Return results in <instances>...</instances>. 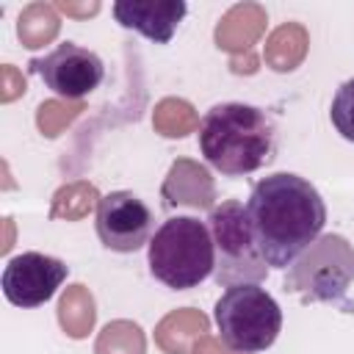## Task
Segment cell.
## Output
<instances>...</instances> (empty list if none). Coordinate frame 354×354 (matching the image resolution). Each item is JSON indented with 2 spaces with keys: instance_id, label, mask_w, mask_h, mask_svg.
<instances>
[{
  "instance_id": "1",
  "label": "cell",
  "mask_w": 354,
  "mask_h": 354,
  "mask_svg": "<svg viewBox=\"0 0 354 354\" xmlns=\"http://www.w3.org/2000/svg\"><path fill=\"white\" fill-rule=\"evenodd\" d=\"M246 216L266 266L288 268L318 241L326 224V205L310 180L277 171L254 183Z\"/></svg>"
},
{
  "instance_id": "2",
  "label": "cell",
  "mask_w": 354,
  "mask_h": 354,
  "mask_svg": "<svg viewBox=\"0 0 354 354\" xmlns=\"http://www.w3.org/2000/svg\"><path fill=\"white\" fill-rule=\"evenodd\" d=\"M199 149L227 177L252 174L277 155V122L257 105L218 102L202 116Z\"/></svg>"
},
{
  "instance_id": "3",
  "label": "cell",
  "mask_w": 354,
  "mask_h": 354,
  "mask_svg": "<svg viewBox=\"0 0 354 354\" xmlns=\"http://www.w3.org/2000/svg\"><path fill=\"white\" fill-rule=\"evenodd\" d=\"M149 274L171 290H188L216 271V249L207 221L194 216L166 218L149 241Z\"/></svg>"
},
{
  "instance_id": "4",
  "label": "cell",
  "mask_w": 354,
  "mask_h": 354,
  "mask_svg": "<svg viewBox=\"0 0 354 354\" xmlns=\"http://www.w3.org/2000/svg\"><path fill=\"white\" fill-rule=\"evenodd\" d=\"M213 321L227 348L241 354H257L274 346L282 329V310L266 288L232 285L216 301Z\"/></svg>"
},
{
  "instance_id": "5",
  "label": "cell",
  "mask_w": 354,
  "mask_h": 354,
  "mask_svg": "<svg viewBox=\"0 0 354 354\" xmlns=\"http://www.w3.org/2000/svg\"><path fill=\"white\" fill-rule=\"evenodd\" d=\"M207 227L216 249V282L221 288L232 285H260L268 274L266 260L260 257L246 205L238 199H224L207 216Z\"/></svg>"
},
{
  "instance_id": "6",
  "label": "cell",
  "mask_w": 354,
  "mask_h": 354,
  "mask_svg": "<svg viewBox=\"0 0 354 354\" xmlns=\"http://www.w3.org/2000/svg\"><path fill=\"white\" fill-rule=\"evenodd\" d=\"M30 72L39 75L55 97L80 100L102 83L105 64L94 50L75 41H61L50 53L30 58Z\"/></svg>"
},
{
  "instance_id": "7",
  "label": "cell",
  "mask_w": 354,
  "mask_h": 354,
  "mask_svg": "<svg viewBox=\"0 0 354 354\" xmlns=\"http://www.w3.org/2000/svg\"><path fill=\"white\" fill-rule=\"evenodd\" d=\"M97 238L111 252H138L155 235V216L149 205L133 191H111L97 202Z\"/></svg>"
},
{
  "instance_id": "8",
  "label": "cell",
  "mask_w": 354,
  "mask_h": 354,
  "mask_svg": "<svg viewBox=\"0 0 354 354\" xmlns=\"http://www.w3.org/2000/svg\"><path fill=\"white\" fill-rule=\"evenodd\" d=\"M66 274L69 268L64 260L53 254H41V252H22L11 257L3 268V277H0L3 296L11 304L25 307V310L39 307L58 293Z\"/></svg>"
},
{
  "instance_id": "9",
  "label": "cell",
  "mask_w": 354,
  "mask_h": 354,
  "mask_svg": "<svg viewBox=\"0 0 354 354\" xmlns=\"http://www.w3.org/2000/svg\"><path fill=\"white\" fill-rule=\"evenodd\" d=\"M188 14L183 0H119L113 3V17L122 28L147 36L155 44H169L177 25Z\"/></svg>"
},
{
  "instance_id": "10",
  "label": "cell",
  "mask_w": 354,
  "mask_h": 354,
  "mask_svg": "<svg viewBox=\"0 0 354 354\" xmlns=\"http://www.w3.org/2000/svg\"><path fill=\"white\" fill-rule=\"evenodd\" d=\"M329 119L335 124V130L354 144V77L340 83V88L332 97V108H329Z\"/></svg>"
}]
</instances>
